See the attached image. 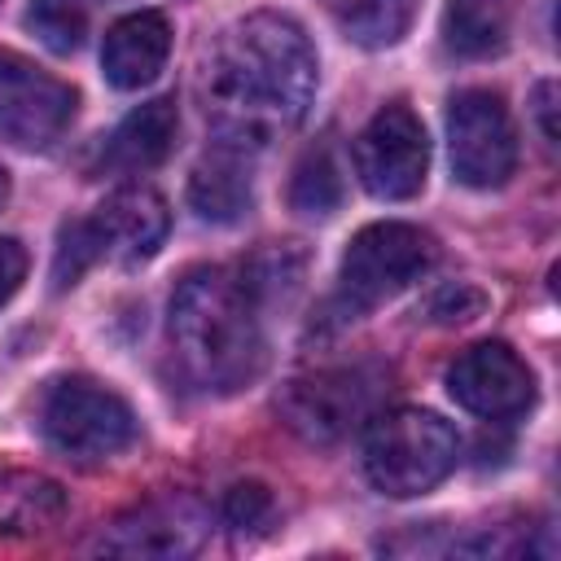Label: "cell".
Wrapping results in <instances>:
<instances>
[{
    "instance_id": "obj_1",
    "label": "cell",
    "mask_w": 561,
    "mask_h": 561,
    "mask_svg": "<svg viewBox=\"0 0 561 561\" xmlns=\"http://www.w3.org/2000/svg\"><path fill=\"white\" fill-rule=\"evenodd\" d=\"M197 96L219 145L267 149L307 118L316 96V48L294 18L250 13L215 35Z\"/></svg>"
},
{
    "instance_id": "obj_2",
    "label": "cell",
    "mask_w": 561,
    "mask_h": 561,
    "mask_svg": "<svg viewBox=\"0 0 561 561\" xmlns=\"http://www.w3.org/2000/svg\"><path fill=\"white\" fill-rule=\"evenodd\" d=\"M167 337L197 390H241L263 373V302L241 267H193L171 294Z\"/></svg>"
},
{
    "instance_id": "obj_3",
    "label": "cell",
    "mask_w": 561,
    "mask_h": 561,
    "mask_svg": "<svg viewBox=\"0 0 561 561\" xmlns=\"http://www.w3.org/2000/svg\"><path fill=\"white\" fill-rule=\"evenodd\" d=\"M456 430L425 408H390L368 421L364 473L381 495L412 500L434 491L456 469Z\"/></svg>"
},
{
    "instance_id": "obj_4",
    "label": "cell",
    "mask_w": 561,
    "mask_h": 561,
    "mask_svg": "<svg viewBox=\"0 0 561 561\" xmlns=\"http://www.w3.org/2000/svg\"><path fill=\"white\" fill-rule=\"evenodd\" d=\"M438 250L434 237L412 224H368L351 237L342 267H337V302L346 316H359L434 267Z\"/></svg>"
},
{
    "instance_id": "obj_5",
    "label": "cell",
    "mask_w": 561,
    "mask_h": 561,
    "mask_svg": "<svg viewBox=\"0 0 561 561\" xmlns=\"http://www.w3.org/2000/svg\"><path fill=\"white\" fill-rule=\"evenodd\" d=\"M39 430L61 456L105 460L136 438V416L114 390L88 377H61L39 403Z\"/></svg>"
},
{
    "instance_id": "obj_6",
    "label": "cell",
    "mask_w": 561,
    "mask_h": 561,
    "mask_svg": "<svg viewBox=\"0 0 561 561\" xmlns=\"http://www.w3.org/2000/svg\"><path fill=\"white\" fill-rule=\"evenodd\" d=\"M451 171L469 188H495L517 167V127L500 92L465 88L447 105Z\"/></svg>"
},
{
    "instance_id": "obj_7",
    "label": "cell",
    "mask_w": 561,
    "mask_h": 561,
    "mask_svg": "<svg viewBox=\"0 0 561 561\" xmlns=\"http://www.w3.org/2000/svg\"><path fill=\"white\" fill-rule=\"evenodd\" d=\"M430 171V140L408 101L381 105L355 136V175L381 202H408Z\"/></svg>"
},
{
    "instance_id": "obj_8",
    "label": "cell",
    "mask_w": 561,
    "mask_h": 561,
    "mask_svg": "<svg viewBox=\"0 0 561 561\" xmlns=\"http://www.w3.org/2000/svg\"><path fill=\"white\" fill-rule=\"evenodd\" d=\"M75 118V88L22 53H0V140L48 149Z\"/></svg>"
},
{
    "instance_id": "obj_9",
    "label": "cell",
    "mask_w": 561,
    "mask_h": 561,
    "mask_svg": "<svg viewBox=\"0 0 561 561\" xmlns=\"http://www.w3.org/2000/svg\"><path fill=\"white\" fill-rule=\"evenodd\" d=\"M377 386L381 373L364 368V364H346V368H320L307 377H294L280 412L285 421L311 438V443H333L337 434H346L355 421H364L377 403Z\"/></svg>"
},
{
    "instance_id": "obj_10",
    "label": "cell",
    "mask_w": 561,
    "mask_h": 561,
    "mask_svg": "<svg viewBox=\"0 0 561 561\" xmlns=\"http://www.w3.org/2000/svg\"><path fill=\"white\" fill-rule=\"evenodd\" d=\"M206 535H210V513L193 495H162L110 522L96 539V552L180 561V557L202 552Z\"/></svg>"
},
{
    "instance_id": "obj_11",
    "label": "cell",
    "mask_w": 561,
    "mask_h": 561,
    "mask_svg": "<svg viewBox=\"0 0 561 561\" xmlns=\"http://www.w3.org/2000/svg\"><path fill=\"white\" fill-rule=\"evenodd\" d=\"M447 390L465 412L486 421L522 416L535 403V377L526 359L504 342H478L460 351L447 368Z\"/></svg>"
},
{
    "instance_id": "obj_12",
    "label": "cell",
    "mask_w": 561,
    "mask_h": 561,
    "mask_svg": "<svg viewBox=\"0 0 561 561\" xmlns=\"http://www.w3.org/2000/svg\"><path fill=\"white\" fill-rule=\"evenodd\" d=\"M88 219H92V232L101 241V259H114L123 267L153 259L167 228H171V210H167L162 193L149 188V184L114 188L96 206V215H88Z\"/></svg>"
},
{
    "instance_id": "obj_13",
    "label": "cell",
    "mask_w": 561,
    "mask_h": 561,
    "mask_svg": "<svg viewBox=\"0 0 561 561\" xmlns=\"http://www.w3.org/2000/svg\"><path fill=\"white\" fill-rule=\"evenodd\" d=\"M171 53V26L162 13H127L105 31L101 70L118 92H136L158 79Z\"/></svg>"
},
{
    "instance_id": "obj_14",
    "label": "cell",
    "mask_w": 561,
    "mask_h": 561,
    "mask_svg": "<svg viewBox=\"0 0 561 561\" xmlns=\"http://www.w3.org/2000/svg\"><path fill=\"white\" fill-rule=\"evenodd\" d=\"M188 206L206 224H237L254 206V175L245 162V149L215 145L202 153V162L188 175Z\"/></svg>"
},
{
    "instance_id": "obj_15",
    "label": "cell",
    "mask_w": 561,
    "mask_h": 561,
    "mask_svg": "<svg viewBox=\"0 0 561 561\" xmlns=\"http://www.w3.org/2000/svg\"><path fill=\"white\" fill-rule=\"evenodd\" d=\"M175 131H180L175 101L171 96H153V101L136 105L114 127V136L105 140V167L110 171H123V175L149 171V167H158L175 149Z\"/></svg>"
},
{
    "instance_id": "obj_16",
    "label": "cell",
    "mask_w": 561,
    "mask_h": 561,
    "mask_svg": "<svg viewBox=\"0 0 561 561\" xmlns=\"http://www.w3.org/2000/svg\"><path fill=\"white\" fill-rule=\"evenodd\" d=\"M66 508V495L53 478L0 469V539L48 530Z\"/></svg>"
},
{
    "instance_id": "obj_17",
    "label": "cell",
    "mask_w": 561,
    "mask_h": 561,
    "mask_svg": "<svg viewBox=\"0 0 561 561\" xmlns=\"http://www.w3.org/2000/svg\"><path fill=\"white\" fill-rule=\"evenodd\" d=\"M508 31H513V0H447L443 35L451 53L491 57L508 44Z\"/></svg>"
},
{
    "instance_id": "obj_18",
    "label": "cell",
    "mask_w": 561,
    "mask_h": 561,
    "mask_svg": "<svg viewBox=\"0 0 561 561\" xmlns=\"http://www.w3.org/2000/svg\"><path fill=\"white\" fill-rule=\"evenodd\" d=\"M421 0H324L329 18L359 48H390L412 26Z\"/></svg>"
},
{
    "instance_id": "obj_19",
    "label": "cell",
    "mask_w": 561,
    "mask_h": 561,
    "mask_svg": "<svg viewBox=\"0 0 561 561\" xmlns=\"http://www.w3.org/2000/svg\"><path fill=\"white\" fill-rule=\"evenodd\" d=\"M289 206L307 219H324L342 206V171L329 153V145H311L289 180Z\"/></svg>"
},
{
    "instance_id": "obj_20",
    "label": "cell",
    "mask_w": 561,
    "mask_h": 561,
    "mask_svg": "<svg viewBox=\"0 0 561 561\" xmlns=\"http://www.w3.org/2000/svg\"><path fill=\"white\" fill-rule=\"evenodd\" d=\"M88 22H92V0H31L26 9V26L53 53H75L88 35Z\"/></svg>"
},
{
    "instance_id": "obj_21",
    "label": "cell",
    "mask_w": 561,
    "mask_h": 561,
    "mask_svg": "<svg viewBox=\"0 0 561 561\" xmlns=\"http://www.w3.org/2000/svg\"><path fill=\"white\" fill-rule=\"evenodd\" d=\"M92 263H101V241L92 232V219H70L57 237V254H53V280L57 289H70Z\"/></svg>"
},
{
    "instance_id": "obj_22",
    "label": "cell",
    "mask_w": 561,
    "mask_h": 561,
    "mask_svg": "<svg viewBox=\"0 0 561 561\" xmlns=\"http://www.w3.org/2000/svg\"><path fill=\"white\" fill-rule=\"evenodd\" d=\"M224 522L232 530H259L272 522V491L263 482H237L228 495H224Z\"/></svg>"
},
{
    "instance_id": "obj_23",
    "label": "cell",
    "mask_w": 561,
    "mask_h": 561,
    "mask_svg": "<svg viewBox=\"0 0 561 561\" xmlns=\"http://www.w3.org/2000/svg\"><path fill=\"white\" fill-rule=\"evenodd\" d=\"M486 307V298L469 285H443L430 302H425V320H438V324H465L473 320L478 311Z\"/></svg>"
},
{
    "instance_id": "obj_24",
    "label": "cell",
    "mask_w": 561,
    "mask_h": 561,
    "mask_svg": "<svg viewBox=\"0 0 561 561\" xmlns=\"http://www.w3.org/2000/svg\"><path fill=\"white\" fill-rule=\"evenodd\" d=\"M22 276H26V250L13 237H0V307L18 294Z\"/></svg>"
},
{
    "instance_id": "obj_25",
    "label": "cell",
    "mask_w": 561,
    "mask_h": 561,
    "mask_svg": "<svg viewBox=\"0 0 561 561\" xmlns=\"http://www.w3.org/2000/svg\"><path fill=\"white\" fill-rule=\"evenodd\" d=\"M535 118H539L543 140L557 145V83H552V79H543V83L535 88Z\"/></svg>"
},
{
    "instance_id": "obj_26",
    "label": "cell",
    "mask_w": 561,
    "mask_h": 561,
    "mask_svg": "<svg viewBox=\"0 0 561 561\" xmlns=\"http://www.w3.org/2000/svg\"><path fill=\"white\" fill-rule=\"evenodd\" d=\"M4 202H9V171L0 167V206H4Z\"/></svg>"
}]
</instances>
